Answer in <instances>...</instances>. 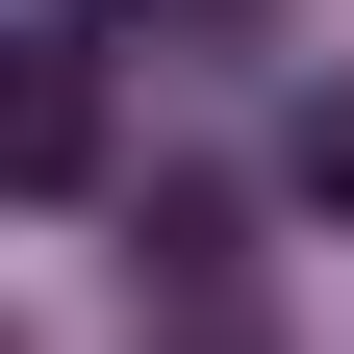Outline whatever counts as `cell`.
<instances>
[{"instance_id":"6da1fadb","label":"cell","mask_w":354,"mask_h":354,"mask_svg":"<svg viewBox=\"0 0 354 354\" xmlns=\"http://www.w3.org/2000/svg\"><path fill=\"white\" fill-rule=\"evenodd\" d=\"M102 177V51H0V203H76Z\"/></svg>"},{"instance_id":"7a4b0ae2","label":"cell","mask_w":354,"mask_h":354,"mask_svg":"<svg viewBox=\"0 0 354 354\" xmlns=\"http://www.w3.org/2000/svg\"><path fill=\"white\" fill-rule=\"evenodd\" d=\"M177 354H253V329H177Z\"/></svg>"}]
</instances>
